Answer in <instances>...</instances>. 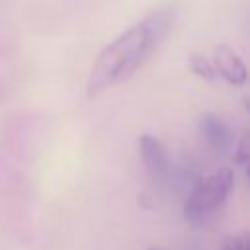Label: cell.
<instances>
[{"instance_id": "5", "label": "cell", "mask_w": 250, "mask_h": 250, "mask_svg": "<svg viewBox=\"0 0 250 250\" xmlns=\"http://www.w3.org/2000/svg\"><path fill=\"white\" fill-rule=\"evenodd\" d=\"M139 154L146 172L152 178H166L170 172V154L160 139L154 135H143L139 139Z\"/></svg>"}, {"instance_id": "7", "label": "cell", "mask_w": 250, "mask_h": 250, "mask_svg": "<svg viewBox=\"0 0 250 250\" xmlns=\"http://www.w3.org/2000/svg\"><path fill=\"white\" fill-rule=\"evenodd\" d=\"M221 250H250V240H248V234L242 232V234H236V236H229L225 238Z\"/></svg>"}, {"instance_id": "3", "label": "cell", "mask_w": 250, "mask_h": 250, "mask_svg": "<svg viewBox=\"0 0 250 250\" xmlns=\"http://www.w3.org/2000/svg\"><path fill=\"white\" fill-rule=\"evenodd\" d=\"M197 131L203 145L215 154H225L234 143L232 131L229 129V125L219 115H213V113H203L199 117Z\"/></svg>"}, {"instance_id": "4", "label": "cell", "mask_w": 250, "mask_h": 250, "mask_svg": "<svg viewBox=\"0 0 250 250\" xmlns=\"http://www.w3.org/2000/svg\"><path fill=\"white\" fill-rule=\"evenodd\" d=\"M211 64H213V70H215L217 78H223L230 86H242L248 78L246 64L236 55V51L230 49L229 45L215 47V55L211 59Z\"/></svg>"}, {"instance_id": "9", "label": "cell", "mask_w": 250, "mask_h": 250, "mask_svg": "<svg viewBox=\"0 0 250 250\" xmlns=\"http://www.w3.org/2000/svg\"><path fill=\"white\" fill-rule=\"evenodd\" d=\"M148 250H156V248H148Z\"/></svg>"}, {"instance_id": "2", "label": "cell", "mask_w": 250, "mask_h": 250, "mask_svg": "<svg viewBox=\"0 0 250 250\" xmlns=\"http://www.w3.org/2000/svg\"><path fill=\"white\" fill-rule=\"evenodd\" d=\"M234 188V174L230 168H221L193 184L186 201L184 217L191 225H205L227 201Z\"/></svg>"}, {"instance_id": "1", "label": "cell", "mask_w": 250, "mask_h": 250, "mask_svg": "<svg viewBox=\"0 0 250 250\" xmlns=\"http://www.w3.org/2000/svg\"><path fill=\"white\" fill-rule=\"evenodd\" d=\"M174 8H156L107 43L92 62L86 78L88 98L94 100L115 84L131 78L158 51L168 33L174 29Z\"/></svg>"}, {"instance_id": "6", "label": "cell", "mask_w": 250, "mask_h": 250, "mask_svg": "<svg viewBox=\"0 0 250 250\" xmlns=\"http://www.w3.org/2000/svg\"><path fill=\"white\" fill-rule=\"evenodd\" d=\"M189 68L193 70V74L201 76L203 80H209V82L217 80V74H215L213 64H211V59H207V57H203V55L193 53L191 59H189Z\"/></svg>"}, {"instance_id": "8", "label": "cell", "mask_w": 250, "mask_h": 250, "mask_svg": "<svg viewBox=\"0 0 250 250\" xmlns=\"http://www.w3.org/2000/svg\"><path fill=\"white\" fill-rule=\"evenodd\" d=\"M234 160H236L240 166H246V162H248V137H242L240 143L236 145Z\"/></svg>"}]
</instances>
